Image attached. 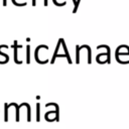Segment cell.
I'll return each mask as SVG.
<instances>
[{"instance_id": "4", "label": "cell", "mask_w": 129, "mask_h": 129, "mask_svg": "<svg viewBox=\"0 0 129 129\" xmlns=\"http://www.w3.org/2000/svg\"><path fill=\"white\" fill-rule=\"evenodd\" d=\"M73 2H74V5L76 6V5H77V0H73ZM75 6H74V7H75Z\"/></svg>"}, {"instance_id": "3", "label": "cell", "mask_w": 129, "mask_h": 129, "mask_svg": "<svg viewBox=\"0 0 129 129\" xmlns=\"http://www.w3.org/2000/svg\"><path fill=\"white\" fill-rule=\"evenodd\" d=\"M6 4H7V1H6V0H3V5H4V6H5V5H6Z\"/></svg>"}, {"instance_id": "1", "label": "cell", "mask_w": 129, "mask_h": 129, "mask_svg": "<svg viewBox=\"0 0 129 129\" xmlns=\"http://www.w3.org/2000/svg\"><path fill=\"white\" fill-rule=\"evenodd\" d=\"M80 2H81V0H77V5L74 7V10H73V12H74V13H76V12H77V10H78V7H79V4H80Z\"/></svg>"}, {"instance_id": "2", "label": "cell", "mask_w": 129, "mask_h": 129, "mask_svg": "<svg viewBox=\"0 0 129 129\" xmlns=\"http://www.w3.org/2000/svg\"><path fill=\"white\" fill-rule=\"evenodd\" d=\"M32 5H33V6L36 5V0H32Z\"/></svg>"}]
</instances>
